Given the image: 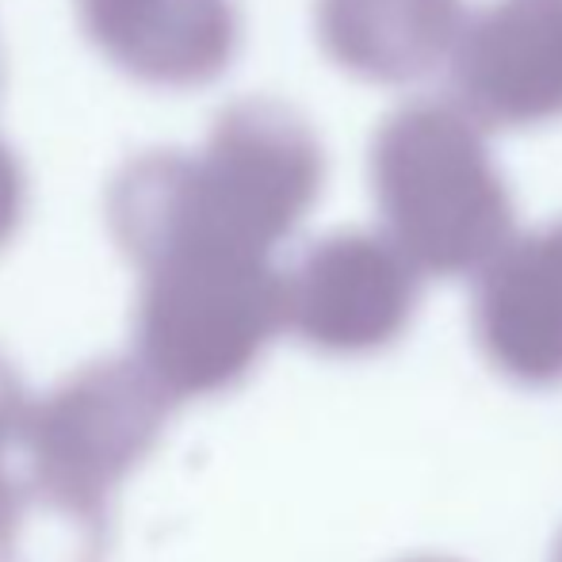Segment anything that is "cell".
<instances>
[{"instance_id":"cell-1","label":"cell","mask_w":562,"mask_h":562,"mask_svg":"<svg viewBox=\"0 0 562 562\" xmlns=\"http://www.w3.org/2000/svg\"><path fill=\"white\" fill-rule=\"evenodd\" d=\"M326 157L314 131L276 100L215 119L195 154H142L115 177L108 218L123 252L149 268L172 252L272 257L314 207Z\"/></svg>"},{"instance_id":"cell-2","label":"cell","mask_w":562,"mask_h":562,"mask_svg":"<svg viewBox=\"0 0 562 562\" xmlns=\"http://www.w3.org/2000/svg\"><path fill=\"white\" fill-rule=\"evenodd\" d=\"M172 402L142 360H104L27 406L0 562H97L108 486L146 456Z\"/></svg>"},{"instance_id":"cell-3","label":"cell","mask_w":562,"mask_h":562,"mask_svg":"<svg viewBox=\"0 0 562 562\" xmlns=\"http://www.w3.org/2000/svg\"><path fill=\"white\" fill-rule=\"evenodd\" d=\"M459 104L414 100L383 119L371 146V184L386 237L422 276L486 272L513 241V200Z\"/></svg>"},{"instance_id":"cell-4","label":"cell","mask_w":562,"mask_h":562,"mask_svg":"<svg viewBox=\"0 0 562 562\" xmlns=\"http://www.w3.org/2000/svg\"><path fill=\"white\" fill-rule=\"evenodd\" d=\"M142 272L138 360L172 398L237 383L288 326V276L272 257L172 252Z\"/></svg>"},{"instance_id":"cell-5","label":"cell","mask_w":562,"mask_h":562,"mask_svg":"<svg viewBox=\"0 0 562 562\" xmlns=\"http://www.w3.org/2000/svg\"><path fill=\"white\" fill-rule=\"evenodd\" d=\"M417 276L391 237L340 229L288 276V326L322 352H379L406 334Z\"/></svg>"},{"instance_id":"cell-6","label":"cell","mask_w":562,"mask_h":562,"mask_svg":"<svg viewBox=\"0 0 562 562\" xmlns=\"http://www.w3.org/2000/svg\"><path fill=\"white\" fill-rule=\"evenodd\" d=\"M451 92L486 131L562 119V0H494L467 15Z\"/></svg>"},{"instance_id":"cell-7","label":"cell","mask_w":562,"mask_h":562,"mask_svg":"<svg viewBox=\"0 0 562 562\" xmlns=\"http://www.w3.org/2000/svg\"><path fill=\"white\" fill-rule=\"evenodd\" d=\"M89 38L123 74L161 89H200L234 61V0H81Z\"/></svg>"},{"instance_id":"cell-8","label":"cell","mask_w":562,"mask_h":562,"mask_svg":"<svg viewBox=\"0 0 562 562\" xmlns=\"http://www.w3.org/2000/svg\"><path fill=\"white\" fill-rule=\"evenodd\" d=\"M474 334L513 383H562V223L513 237L482 272Z\"/></svg>"},{"instance_id":"cell-9","label":"cell","mask_w":562,"mask_h":562,"mask_svg":"<svg viewBox=\"0 0 562 562\" xmlns=\"http://www.w3.org/2000/svg\"><path fill=\"white\" fill-rule=\"evenodd\" d=\"M463 0H318V38L352 77L409 85L451 58Z\"/></svg>"},{"instance_id":"cell-10","label":"cell","mask_w":562,"mask_h":562,"mask_svg":"<svg viewBox=\"0 0 562 562\" xmlns=\"http://www.w3.org/2000/svg\"><path fill=\"white\" fill-rule=\"evenodd\" d=\"M23 417H27V398L20 394V383H15L12 371L0 363V525H4L8 502H12V456Z\"/></svg>"},{"instance_id":"cell-11","label":"cell","mask_w":562,"mask_h":562,"mask_svg":"<svg viewBox=\"0 0 562 562\" xmlns=\"http://www.w3.org/2000/svg\"><path fill=\"white\" fill-rule=\"evenodd\" d=\"M23 172H20V161L8 146H0V245L15 234L20 226V215H23Z\"/></svg>"},{"instance_id":"cell-12","label":"cell","mask_w":562,"mask_h":562,"mask_svg":"<svg viewBox=\"0 0 562 562\" xmlns=\"http://www.w3.org/2000/svg\"><path fill=\"white\" fill-rule=\"evenodd\" d=\"M555 562H562V540H559V551H555Z\"/></svg>"},{"instance_id":"cell-13","label":"cell","mask_w":562,"mask_h":562,"mask_svg":"<svg viewBox=\"0 0 562 562\" xmlns=\"http://www.w3.org/2000/svg\"><path fill=\"white\" fill-rule=\"evenodd\" d=\"M414 562H440V559H414Z\"/></svg>"}]
</instances>
